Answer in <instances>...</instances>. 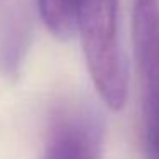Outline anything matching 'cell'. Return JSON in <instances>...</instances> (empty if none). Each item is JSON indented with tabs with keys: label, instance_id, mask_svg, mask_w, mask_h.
<instances>
[{
	"label": "cell",
	"instance_id": "obj_5",
	"mask_svg": "<svg viewBox=\"0 0 159 159\" xmlns=\"http://www.w3.org/2000/svg\"><path fill=\"white\" fill-rule=\"evenodd\" d=\"M45 28L57 39L67 41L77 33L79 0H36Z\"/></svg>",
	"mask_w": 159,
	"mask_h": 159
},
{
	"label": "cell",
	"instance_id": "obj_2",
	"mask_svg": "<svg viewBox=\"0 0 159 159\" xmlns=\"http://www.w3.org/2000/svg\"><path fill=\"white\" fill-rule=\"evenodd\" d=\"M132 46L140 84L144 159H159V0H134Z\"/></svg>",
	"mask_w": 159,
	"mask_h": 159
},
{
	"label": "cell",
	"instance_id": "obj_3",
	"mask_svg": "<svg viewBox=\"0 0 159 159\" xmlns=\"http://www.w3.org/2000/svg\"><path fill=\"white\" fill-rule=\"evenodd\" d=\"M104 123L93 106L69 103L53 113L43 159H101Z\"/></svg>",
	"mask_w": 159,
	"mask_h": 159
},
{
	"label": "cell",
	"instance_id": "obj_1",
	"mask_svg": "<svg viewBox=\"0 0 159 159\" xmlns=\"http://www.w3.org/2000/svg\"><path fill=\"white\" fill-rule=\"evenodd\" d=\"M120 0H79L77 33L80 36L89 75L110 110L127 101V69L118 24Z\"/></svg>",
	"mask_w": 159,
	"mask_h": 159
},
{
	"label": "cell",
	"instance_id": "obj_4",
	"mask_svg": "<svg viewBox=\"0 0 159 159\" xmlns=\"http://www.w3.org/2000/svg\"><path fill=\"white\" fill-rule=\"evenodd\" d=\"M29 46V24L22 17L7 21L0 34V72L16 77L22 67Z\"/></svg>",
	"mask_w": 159,
	"mask_h": 159
}]
</instances>
